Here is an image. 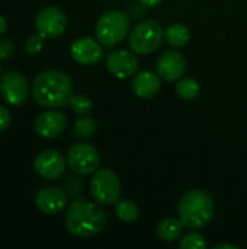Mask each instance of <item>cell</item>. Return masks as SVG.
Listing matches in <instances>:
<instances>
[{
  "label": "cell",
  "mask_w": 247,
  "mask_h": 249,
  "mask_svg": "<svg viewBox=\"0 0 247 249\" xmlns=\"http://www.w3.org/2000/svg\"><path fill=\"white\" fill-rule=\"evenodd\" d=\"M35 102L45 108H63L73 96L71 79L60 70H44L35 76L31 86Z\"/></svg>",
  "instance_id": "cell-1"
},
{
  "label": "cell",
  "mask_w": 247,
  "mask_h": 249,
  "mask_svg": "<svg viewBox=\"0 0 247 249\" xmlns=\"http://www.w3.org/2000/svg\"><path fill=\"white\" fill-rule=\"evenodd\" d=\"M66 228L76 238H92L106 228V214L99 204L76 200L67 209Z\"/></svg>",
  "instance_id": "cell-2"
},
{
  "label": "cell",
  "mask_w": 247,
  "mask_h": 249,
  "mask_svg": "<svg viewBox=\"0 0 247 249\" xmlns=\"http://www.w3.org/2000/svg\"><path fill=\"white\" fill-rule=\"evenodd\" d=\"M214 201L204 190L186 191L178 204V214L181 222L188 229H202L214 217Z\"/></svg>",
  "instance_id": "cell-3"
},
{
  "label": "cell",
  "mask_w": 247,
  "mask_h": 249,
  "mask_svg": "<svg viewBox=\"0 0 247 249\" xmlns=\"http://www.w3.org/2000/svg\"><path fill=\"white\" fill-rule=\"evenodd\" d=\"M130 32V16L122 10H108L102 13L95 25L96 39L106 48L122 42Z\"/></svg>",
  "instance_id": "cell-4"
},
{
  "label": "cell",
  "mask_w": 247,
  "mask_h": 249,
  "mask_svg": "<svg viewBox=\"0 0 247 249\" xmlns=\"http://www.w3.org/2000/svg\"><path fill=\"white\" fill-rule=\"evenodd\" d=\"M165 31L162 25L153 19H146L140 22L130 32L128 45L135 54L147 55L154 53L163 42Z\"/></svg>",
  "instance_id": "cell-5"
},
{
  "label": "cell",
  "mask_w": 247,
  "mask_h": 249,
  "mask_svg": "<svg viewBox=\"0 0 247 249\" xmlns=\"http://www.w3.org/2000/svg\"><path fill=\"white\" fill-rule=\"evenodd\" d=\"M90 194L98 204L111 206L119 200L121 182L118 175L111 169H98L90 179Z\"/></svg>",
  "instance_id": "cell-6"
},
{
  "label": "cell",
  "mask_w": 247,
  "mask_h": 249,
  "mask_svg": "<svg viewBox=\"0 0 247 249\" xmlns=\"http://www.w3.org/2000/svg\"><path fill=\"white\" fill-rule=\"evenodd\" d=\"M67 166L77 175H90L98 171L99 152L87 143H76L67 152Z\"/></svg>",
  "instance_id": "cell-7"
},
{
  "label": "cell",
  "mask_w": 247,
  "mask_h": 249,
  "mask_svg": "<svg viewBox=\"0 0 247 249\" xmlns=\"http://www.w3.org/2000/svg\"><path fill=\"white\" fill-rule=\"evenodd\" d=\"M0 95L4 102L12 107H19L29 96V83L26 77L15 70H9L0 77Z\"/></svg>",
  "instance_id": "cell-8"
},
{
  "label": "cell",
  "mask_w": 247,
  "mask_h": 249,
  "mask_svg": "<svg viewBox=\"0 0 247 249\" xmlns=\"http://www.w3.org/2000/svg\"><path fill=\"white\" fill-rule=\"evenodd\" d=\"M67 28V18L64 12L55 6L41 9L35 18V29L44 38L60 36Z\"/></svg>",
  "instance_id": "cell-9"
},
{
  "label": "cell",
  "mask_w": 247,
  "mask_h": 249,
  "mask_svg": "<svg viewBox=\"0 0 247 249\" xmlns=\"http://www.w3.org/2000/svg\"><path fill=\"white\" fill-rule=\"evenodd\" d=\"M67 160L63 158V155L54 149H45L41 150L33 160L35 172L45 181H55L66 172Z\"/></svg>",
  "instance_id": "cell-10"
},
{
  "label": "cell",
  "mask_w": 247,
  "mask_h": 249,
  "mask_svg": "<svg viewBox=\"0 0 247 249\" xmlns=\"http://www.w3.org/2000/svg\"><path fill=\"white\" fill-rule=\"evenodd\" d=\"M106 69L108 71L121 80L130 79L138 70V58L135 53L131 50H116L112 51L106 58Z\"/></svg>",
  "instance_id": "cell-11"
},
{
  "label": "cell",
  "mask_w": 247,
  "mask_h": 249,
  "mask_svg": "<svg viewBox=\"0 0 247 249\" xmlns=\"http://www.w3.org/2000/svg\"><path fill=\"white\" fill-rule=\"evenodd\" d=\"M70 54L76 63L83 66H93L103 58V47L95 38L80 36L71 44Z\"/></svg>",
  "instance_id": "cell-12"
},
{
  "label": "cell",
  "mask_w": 247,
  "mask_h": 249,
  "mask_svg": "<svg viewBox=\"0 0 247 249\" xmlns=\"http://www.w3.org/2000/svg\"><path fill=\"white\" fill-rule=\"evenodd\" d=\"M67 125V117L64 112L54 108L41 112L35 120V131L39 137L51 140L58 137Z\"/></svg>",
  "instance_id": "cell-13"
},
{
  "label": "cell",
  "mask_w": 247,
  "mask_h": 249,
  "mask_svg": "<svg viewBox=\"0 0 247 249\" xmlns=\"http://www.w3.org/2000/svg\"><path fill=\"white\" fill-rule=\"evenodd\" d=\"M156 69H157V74L163 80L176 82L186 71V60L179 51L167 50L159 57Z\"/></svg>",
  "instance_id": "cell-14"
},
{
  "label": "cell",
  "mask_w": 247,
  "mask_h": 249,
  "mask_svg": "<svg viewBox=\"0 0 247 249\" xmlns=\"http://www.w3.org/2000/svg\"><path fill=\"white\" fill-rule=\"evenodd\" d=\"M35 204L44 214H57L67 206V196L57 187H45L36 193Z\"/></svg>",
  "instance_id": "cell-15"
},
{
  "label": "cell",
  "mask_w": 247,
  "mask_h": 249,
  "mask_svg": "<svg viewBox=\"0 0 247 249\" xmlns=\"http://www.w3.org/2000/svg\"><path fill=\"white\" fill-rule=\"evenodd\" d=\"M162 86V77L150 70H143L140 73H135L131 82V89L135 93V96L141 99H150L153 98Z\"/></svg>",
  "instance_id": "cell-16"
},
{
  "label": "cell",
  "mask_w": 247,
  "mask_h": 249,
  "mask_svg": "<svg viewBox=\"0 0 247 249\" xmlns=\"http://www.w3.org/2000/svg\"><path fill=\"white\" fill-rule=\"evenodd\" d=\"M183 223L181 222V219L176 217H166L163 219L156 229L157 238L160 241L165 242H175L178 238H181L182 231H183Z\"/></svg>",
  "instance_id": "cell-17"
},
{
  "label": "cell",
  "mask_w": 247,
  "mask_h": 249,
  "mask_svg": "<svg viewBox=\"0 0 247 249\" xmlns=\"http://www.w3.org/2000/svg\"><path fill=\"white\" fill-rule=\"evenodd\" d=\"M166 41L175 47V48H182L185 45H188V42L191 41V31L185 23H172L166 32H165Z\"/></svg>",
  "instance_id": "cell-18"
},
{
  "label": "cell",
  "mask_w": 247,
  "mask_h": 249,
  "mask_svg": "<svg viewBox=\"0 0 247 249\" xmlns=\"http://www.w3.org/2000/svg\"><path fill=\"white\" fill-rule=\"evenodd\" d=\"M175 92L183 101H195L199 96L201 85L198 80L192 77H185V79L181 77L175 86Z\"/></svg>",
  "instance_id": "cell-19"
},
{
  "label": "cell",
  "mask_w": 247,
  "mask_h": 249,
  "mask_svg": "<svg viewBox=\"0 0 247 249\" xmlns=\"http://www.w3.org/2000/svg\"><path fill=\"white\" fill-rule=\"evenodd\" d=\"M115 214L124 223H134L140 217L138 206L131 200H118L115 204Z\"/></svg>",
  "instance_id": "cell-20"
},
{
  "label": "cell",
  "mask_w": 247,
  "mask_h": 249,
  "mask_svg": "<svg viewBox=\"0 0 247 249\" xmlns=\"http://www.w3.org/2000/svg\"><path fill=\"white\" fill-rule=\"evenodd\" d=\"M96 121L90 117L82 115V118L74 123V136L79 139H89L96 133Z\"/></svg>",
  "instance_id": "cell-21"
},
{
  "label": "cell",
  "mask_w": 247,
  "mask_h": 249,
  "mask_svg": "<svg viewBox=\"0 0 247 249\" xmlns=\"http://www.w3.org/2000/svg\"><path fill=\"white\" fill-rule=\"evenodd\" d=\"M68 107L77 115H87L93 109V102L86 95H73L68 102Z\"/></svg>",
  "instance_id": "cell-22"
},
{
  "label": "cell",
  "mask_w": 247,
  "mask_h": 249,
  "mask_svg": "<svg viewBox=\"0 0 247 249\" xmlns=\"http://www.w3.org/2000/svg\"><path fill=\"white\" fill-rule=\"evenodd\" d=\"M179 247L182 249H207V242L204 239V236L201 233H197V232H191V233H186L181 242H179Z\"/></svg>",
  "instance_id": "cell-23"
},
{
  "label": "cell",
  "mask_w": 247,
  "mask_h": 249,
  "mask_svg": "<svg viewBox=\"0 0 247 249\" xmlns=\"http://www.w3.org/2000/svg\"><path fill=\"white\" fill-rule=\"evenodd\" d=\"M44 39H45V38L41 36L39 34L29 36V38L26 39V42H25V51H26L28 54H31V55H35V54L41 53V50H42V47H44Z\"/></svg>",
  "instance_id": "cell-24"
},
{
  "label": "cell",
  "mask_w": 247,
  "mask_h": 249,
  "mask_svg": "<svg viewBox=\"0 0 247 249\" xmlns=\"http://www.w3.org/2000/svg\"><path fill=\"white\" fill-rule=\"evenodd\" d=\"M15 51V47H13V42L7 38H1L0 39V61H4L7 60Z\"/></svg>",
  "instance_id": "cell-25"
},
{
  "label": "cell",
  "mask_w": 247,
  "mask_h": 249,
  "mask_svg": "<svg viewBox=\"0 0 247 249\" xmlns=\"http://www.w3.org/2000/svg\"><path fill=\"white\" fill-rule=\"evenodd\" d=\"M10 112L6 107L0 105V133H3L10 124Z\"/></svg>",
  "instance_id": "cell-26"
},
{
  "label": "cell",
  "mask_w": 247,
  "mask_h": 249,
  "mask_svg": "<svg viewBox=\"0 0 247 249\" xmlns=\"http://www.w3.org/2000/svg\"><path fill=\"white\" fill-rule=\"evenodd\" d=\"M138 1L147 7H154V6H159L163 0H138Z\"/></svg>",
  "instance_id": "cell-27"
},
{
  "label": "cell",
  "mask_w": 247,
  "mask_h": 249,
  "mask_svg": "<svg viewBox=\"0 0 247 249\" xmlns=\"http://www.w3.org/2000/svg\"><path fill=\"white\" fill-rule=\"evenodd\" d=\"M6 29H7V20L3 15H0V36L6 32Z\"/></svg>",
  "instance_id": "cell-28"
},
{
  "label": "cell",
  "mask_w": 247,
  "mask_h": 249,
  "mask_svg": "<svg viewBox=\"0 0 247 249\" xmlns=\"http://www.w3.org/2000/svg\"><path fill=\"white\" fill-rule=\"evenodd\" d=\"M214 249H239V247L233 244H218L214 247Z\"/></svg>",
  "instance_id": "cell-29"
},
{
  "label": "cell",
  "mask_w": 247,
  "mask_h": 249,
  "mask_svg": "<svg viewBox=\"0 0 247 249\" xmlns=\"http://www.w3.org/2000/svg\"><path fill=\"white\" fill-rule=\"evenodd\" d=\"M1 73H3V67H1V64H0V76H1Z\"/></svg>",
  "instance_id": "cell-30"
}]
</instances>
